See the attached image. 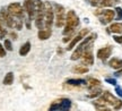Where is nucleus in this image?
Masks as SVG:
<instances>
[{"instance_id": "obj_17", "label": "nucleus", "mask_w": 122, "mask_h": 111, "mask_svg": "<svg viewBox=\"0 0 122 111\" xmlns=\"http://www.w3.org/2000/svg\"><path fill=\"white\" fill-rule=\"evenodd\" d=\"M110 31L112 33H122V24L119 23H114L110 26Z\"/></svg>"}, {"instance_id": "obj_29", "label": "nucleus", "mask_w": 122, "mask_h": 111, "mask_svg": "<svg viewBox=\"0 0 122 111\" xmlns=\"http://www.w3.org/2000/svg\"><path fill=\"white\" fill-rule=\"evenodd\" d=\"M113 39L117 43H122V35H115Z\"/></svg>"}, {"instance_id": "obj_22", "label": "nucleus", "mask_w": 122, "mask_h": 111, "mask_svg": "<svg viewBox=\"0 0 122 111\" xmlns=\"http://www.w3.org/2000/svg\"><path fill=\"white\" fill-rule=\"evenodd\" d=\"M67 83L70 85H81V84H85V80L84 79H68Z\"/></svg>"}, {"instance_id": "obj_5", "label": "nucleus", "mask_w": 122, "mask_h": 111, "mask_svg": "<svg viewBox=\"0 0 122 111\" xmlns=\"http://www.w3.org/2000/svg\"><path fill=\"white\" fill-rule=\"evenodd\" d=\"M66 24H67V26L71 27V28H74V27L79 25V18L77 17V15H76L74 10L68 11L67 17H66Z\"/></svg>"}, {"instance_id": "obj_13", "label": "nucleus", "mask_w": 122, "mask_h": 111, "mask_svg": "<svg viewBox=\"0 0 122 111\" xmlns=\"http://www.w3.org/2000/svg\"><path fill=\"white\" fill-rule=\"evenodd\" d=\"M109 65L110 67H112L114 69H120V68H122V60L119 58H112L110 60Z\"/></svg>"}, {"instance_id": "obj_14", "label": "nucleus", "mask_w": 122, "mask_h": 111, "mask_svg": "<svg viewBox=\"0 0 122 111\" xmlns=\"http://www.w3.org/2000/svg\"><path fill=\"white\" fill-rule=\"evenodd\" d=\"M51 30H40L39 31V34H37V36H39L40 40H48L49 37L51 36Z\"/></svg>"}, {"instance_id": "obj_2", "label": "nucleus", "mask_w": 122, "mask_h": 111, "mask_svg": "<svg viewBox=\"0 0 122 111\" xmlns=\"http://www.w3.org/2000/svg\"><path fill=\"white\" fill-rule=\"evenodd\" d=\"M70 107H71V102L68 99H61V100H57L51 104L50 107V111H69Z\"/></svg>"}, {"instance_id": "obj_25", "label": "nucleus", "mask_w": 122, "mask_h": 111, "mask_svg": "<svg viewBox=\"0 0 122 111\" xmlns=\"http://www.w3.org/2000/svg\"><path fill=\"white\" fill-rule=\"evenodd\" d=\"M6 35V31L4 30V27H2V19L0 17V37H4Z\"/></svg>"}, {"instance_id": "obj_12", "label": "nucleus", "mask_w": 122, "mask_h": 111, "mask_svg": "<svg viewBox=\"0 0 122 111\" xmlns=\"http://www.w3.org/2000/svg\"><path fill=\"white\" fill-rule=\"evenodd\" d=\"M102 98L106 101V103H107V104H111V106H113V107L117 104V102L119 101L118 99L115 98L114 95H112L110 92H105V93L103 94V96H102Z\"/></svg>"}, {"instance_id": "obj_7", "label": "nucleus", "mask_w": 122, "mask_h": 111, "mask_svg": "<svg viewBox=\"0 0 122 111\" xmlns=\"http://www.w3.org/2000/svg\"><path fill=\"white\" fill-rule=\"evenodd\" d=\"M83 58V61L85 65H88V66H91L94 63V57H93V52H92V49L91 47L88 48V47H85V50H84V53L81 56Z\"/></svg>"}, {"instance_id": "obj_11", "label": "nucleus", "mask_w": 122, "mask_h": 111, "mask_svg": "<svg viewBox=\"0 0 122 111\" xmlns=\"http://www.w3.org/2000/svg\"><path fill=\"white\" fill-rule=\"evenodd\" d=\"M103 17L101 18V22L103 24H106V23H110L111 21L114 19V11L111 10V9H107V10H104L103 11Z\"/></svg>"}, {"instance_id": "obj_18", "label": "nucleus", "mask_w": 122, "mask_h": 111, "mask_svg": "<svg viewBox=\"0 0 122 111\" xmlns=\"http://www.w3.org/2000/svg\"><path fill=\"white\" fill-rule=\"evenodd\" d=\"M74 73L76 74H86L88 71V67H85V66H76L74 67Z\"/></svg>"}, {"instance_id": "obj_4", "label": "nucleus", "mask_w": 122, "mask_h": 111, "mask_svg": "<svg viewBox=\"0 0 122 111\" xmlns=\"http://www.w3.org/2000/svg\"><path fill=\"white\" fill-rule=\"evenodd\" d=\"M24 8L26 10L30 19H32L36 14V0H25L24 1Z\"/></svg>"}, {"instance_id": "obj_33", "label": "nucleus", "mask_w": 122, "mask_h": 111, "mask_svg": "<svg viewBox=\"0 0 122 111\" xmlns=\"http://www.w3.org/2000/svg\"><path fill=\"white\" fill-rule=\"evenodd\" d=\"M106 82H109V83H111V84H113V85L117 84L115 79H112V78H107V79H106Z\"/></svg>"}, {"instance_id": "obj_15", "label": "nucleus", "mask_w": 122, "mask_h": 111, "mask_svg": "<svg viewBox=\"0 0 122 111\" xmlns=\"http://www.w3.org/2000/svg\"><path fill=\"white\" fill-rule=\"evenodd\" d=\"M83 53H84V48L78 47L77 49L75 50V52L72 53V56H71V60H78L79 58H81Z\"/></svg>"}, {"instance_id": "obj_20", "label": "nucleus", "mask_w": 122, "mask_h": 111, "mask_svg": "<svg viewBox=\"0 0 122 111\" xmlns=\"http://www.w3.org/2000/svg\"><path fill=\"white\" fill-rule=\"evenodd\" d=\"M106 104H107V103H106V101H105L103 98L97 99V100L95 101V106H96V107H98V108H100V107L101 108H104Z\"/></svg>"}, {"instance_id": "obj_10", "label": "nucleus", "mask_w": 122, "mask_h": 111, "mask_svg": "<svg viewBox=\"0 0 122 111\" xmlns=\"http://www.w3.org/2000/svg\"><path fill=\"white\" fill-rule=\"evenodd\" d=\"M1 17L4 18L5 23H6L9 27H14V25H15V19L11 17V15L8 13V10L2 9V10H1Z\"/></svg>"}, {"instance_id": "obj_28", "label": "nucleus", "mask_w": 122, "mask_h": 111, "mask_svg": "<svg viewBox=\"0 0 122 111\" xmlns=\"http://www.w3.org/2000/svg\"><path fill=\"white\" fill-rule=\"evenodd\" d=\"M122 108V101L121 100H119L118 102H117V104L114 106V110H120Z\"/></svg>"}, {"instance_id": "obj_9", "label": "nucleus", "mask_w": 122, "mask_h": 111, "mask_svg": "<svg viewBox=\"0 0 122 111\" xmlns=\"http://www.w3.org/2000/svg\"><path fill=\"white\" fill-rule=\"evenodd\" d=\"M111 52H112V48L111 47L102 48V49H100L97 51V58L101 59V60H106L111 56Z\"/></svg>"}, {"instance_id": "obj_19", "label": "nucleus", "mask_w": 122, "mask_h": 111, "mask_svg": "<svg viewBox=\"0 0 122 111\" xmlns=\"http://www.w3.org/2000/svg\"><path fill=\"white\" fill-rule=\"evenodd\" d=\"M13 82H14V74L13 73H8L4 78V84L5 85H11Z\"/></svg>"}, {"instance_id": "obj_31", "label": "nucleus", "mask_w": 122, "mask_h": 111, "mask_svg": "<svg viewBox=\"0 0 122 111\" xmlns=\"http://www.w3.org/2000/svg\"><path fill=\"white\" fill-rule=\"evenodd\" d=\"M72 31H74V28H71V27H69V26H66L65 31H63V34H68V33H71Z\"/></svg>"}, {"instance_id": "obj_36", "label": "nucleus", "mask_w": 122, "mask_h": 111, "mask_svg": "<svg viewBox=\"0 0 122 111\" xmlns=\"http://www.w3.org/2000/svg\"><path fill=\"white\" fill-rule=\"evenodd\" d=\"M121 75H122V69H120V70H118L115 73V76H121Z\"/></svg>"}, {"instance_id": "obj_3", "label": "nucleus", "mask_w": 122, "mask_h": 111, "mask_svg": "<svg viewBox=\"0 0 122 111\" xmlns=\"http://www.w3.org/2000/svg\"><path fill=\"white\" fill-rule=\"evenodd\" d=\"M8 13L14 16V17H18L22 18L24 16V10H23V7L20 6V4L18 2H13L8 6Z\"/></svg>"}, {"instance_id": "obj_16", "label": "nucleus", "mask_w": 122, "mask_h": 111, "mask_svg": "<svg viewBox=\"0 0 122 111\" xmlns=\"http://www.w3.org/2000/svg\"><path fill=\"white\" fill-rule=\"evenodd\" d=\"M30 42H26V43H24L22 45V48L19 50V54L20 56H26L30 52Z\"/></svg>"}, {"instance_id": "obj_8", "label": "nucleus", "mask_w": 122, "mask_h": 111, "mask_svg": "<svg viewBox=\"0 0 122 111\" xmlns=\"http://www.w3.org/2000/svg\"><path fill=\"white\" fill-rule=\"evenodd\" d=\"M56 11H57V23L56 25L58 27H61L66 22V18L63 16V7L60 5H56Z\"/></svg>"}, {"instance_id": "obj_23", "label": "nucleus", "mask_w": 122, "mask_h": 111, "mask_svg": "<svg viewBox=\"0 0 122 111\" xmlns=\"http://www.w3.org/2000/svg\"><path fill=\"white\" fill-rule=\"evenodd\" d=\"M114 4V0H102L100 2V6L102 7H110Z\"/></svg>"}, {"instance_id": "obj_26", "label": "nucleus", "mask_w": 122, "mask_h": 111, "mask_svg": "<svg viewBox=\"0 0 122 111\" xmlns=\"http://www.w3.org/2000/svg\"><path fill=\"white\" fill-rule=\"evenodd\" d=\"M115 11H117V19H122V9L120 7H117L115 8Z\"/></svg>"}, {"instance_id": "obj_21", "label": "nucleus", "mask_w": 122, "mask_h": 111, "mask_svg": "<svg viewBox=\"0 0 122 111\" xmlns=\"http://www.w3.org/2000/svg\"><path fill=\"white\" fill-rule=\"evenodd\" d=\"M100 84H101V82L98 79H96V78H89V79H88L89 87H95V86H98Z\"/></svg>"}, {"instance_id": "obj_24", "label": "nucleus", "mask_w": 122, "mask_h": 111, "mask_svg": "<svg viewBox=\"0 0 122 111\" xmlns=\"http://www.w3.org/2000/svg\"><path fill=\"white\" fill-rule=\"evenodd\" d=\"M5 48L8 50V51H11L13 50V47H11V42L9 40H5Z\"/></svg>"}, {"instance_id": "obj_1", "label": "nucleus", "mask_w": 122, "mask_h": 111, "mask_svg": "<svg viewBox=\"0 0 122 111\" xmlns=\"http://www.w3.org/2000/svg\"><path fill=\"white\" fill-rule=\"evenodd\" d=\"M44 5V26L48 30H51L53 22V8L52 5L50 4L49 1L43 2Z\"/></svg>"}, {"instance_id": "obj_32", "label": "nucleus", "mask_w": 122, "mask_h": 111, "mask_svg": "<svg viewBox=\"0 0 122 111\" xmlns=\"http://www.w3.org/2000/svg\"><path fill=\"white\" fill-rule=\"evenodd\" d=\"M100 0H91V4H92V6H98V5H100Z\"/></svg>"}, {"instance_id": "obj_35", "label": "nucleus", "mask_w": 122, "mask_h": 111, "mask_svg": "<svg viewBox=\"0 0 122 111\" xmlns=\"http://www.w3.org/2000/svg\"><path fill=\"white\" fill-rule=\"evenodd\" d=\"M97 111H111L110 109H106V108H98Z\"/></svg>"}, {"instance_id": "obj_6", "label": "nucleus", "mask_w": 122, "mask_h": 111, "mask_svg": "<svg viewBox=\"0 0 122 111\" xmlns=\"http://www.w3.org/2000/svg\"><path fill=\"white\" fill-rule=\"evenodd\" d=\"M88 32H89V30H88V28H84V30H81V31L79 32L78 35L75 36L74 39H72V41L69 43V45L67 47V50H72V49H74L75 47H76V44H77L78 42H80V41L83 40L85 36L87 35Z\"/></svg>"}, {"instance_id": "obj_34", "label": "nucleus", "mask_w": 122, "mask_h": 111, "mask_svg": "<svg viewBox=\"0 0 122 111\" xmlns=\"http://www.w3.org/2000/svg\"><path fill=\"white\" fill-rule=\"evenodd\" d=\"M115 91H117V93H118L119 95L122 98V90L120 89V87H117V89H115Z\"/></svg>"}, {"instance_id": "obj_27", "label": "nucleus", "mask_w": 122, "mask_h": 111, "mask_svg": "<svg viewBox=\"0 0 122 111\" xmlns=\"http://www.w3.org/2000/svg\"><path fill=\"white\" fill-rule=\"evenodd\" d=\"M100 94H101V90H96V91H94V93L88 94V98H95V96L100 95Z\"/></svg>"}, {"instance_id": "obj_30", "label": "nucleus", "mask_w": 122, "mask_h": 111, "mask_svg": "<svg viewBox=\"0 0 122 111\" xmlns=\"http://www.w3.org/2000/svg\"><path fill=\"white\" fill-rule=\"evenodd\" d=\"M6 56V51H5V48L0 44V58H2Z\"/></svg>"}]
</instances>
